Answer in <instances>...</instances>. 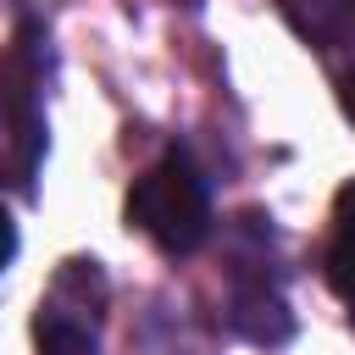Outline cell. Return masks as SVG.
<instances>
[{"label": "cell", "mask_w": 355, "mask_h": 355, "mask_svg": "<svg viewBox=\"0 0 355 355\" xmlns=\"http://www.w3.org/2000/svg\"><path fill=\"white\" fill-rule=\"evenodd\" d=\"M128 222L166 255H194L211 239V194L189 155H161L128 189Z\"/></svg>", "instance_id": "cell-1"}, {"label": "cell", "mask_w": 355, "mask_h": 355, "mask_svg": "<svg viewBox=\"0 0 355 355\" xmlns=\"http://www.w3.org/2000/svg\"><path fill=\"white\" fill-rule=\"evenodd\" d=\"M33 89H39V67H33V39H17L0 55V178L28 189L33 161L44 150V128L33 111Z\"/></svg>", "instance_id": "cell-2"}, {"label": "cell", "mask_w": 355, "mask_h": 355, "mask_svg": "<svg viewBox=\"0 0 355 355\" xmlns=\"http://www.w3.org/2000/svg\"><path fill=\"white\" fill-rule=\"evenodd\" d=\"M288 28L316 50H355V0H277Z\"/></svg>", "instance_id": "cell-3"}, {"label": "cell", "mask_w": 355, "mask_h": 355, "mask_svg": "<svg viewBox=\"0 0 355 355\" xmlns=\"http://www.w3.org/2000/svg\"><path fill=\"white\" fill-rule=\"evenodd\" d=\"M227 322H233L244 338H255V344H277V338H288V327H294V322H288V305H283L277 288H266V283H239Z\"/></svg>", "instance_id": "cell-4"}, {"label": "cell", "mask_w": 355, "mask_h": 355, "mask_svg": "<svg viewBox=\"0 0 355 355\" xmlns=\"http://www.w3.org/2000/svg\"><path fill=\"white\" fill-rule=\"evenodd\" d=\"M327 283L344 305H355V178L333 200V227H327Z\"/></svg>", "instance_id": "cell-5"}, {"label": "cell", "mask_w": 355, "mask_h": 355, "mask_svg": "<svg viewBox=\"0 0 355 355\" xmlns=\"http://www.w3.org/2000/svg\"><path fill=\"white\" fill-rule=\"evenodd\" d=\"M33 333H39V349L44 355H94V333L89 327H72V322H33Z\"/></svg>", "instance_id": "cell-6"}, {"label": "cell", "mask_w": 355, "mask_h": 355, "mask_svg": "<svg viewBox=\"0 0 355 355\" xmlns=\"http://www.w3.org/2000/svg\"><path fill=\"white\" fill-rule=\"evenodd\" d=\"M11 255H17V222L0 211V272L11 266Z\"/></svg>", "instance_id": "cell-7"}, {"label": "cell", "mask_w": 355, "mask_h": 355, "mask_svg": "<svg viewBox=\"0 0 355 355\" xmlns=\"http://www.w3.org/2000/svg\"><path fill=\"white\" fill-rule=\"evenodd\" d=\"M338 89H344V116H349V122H355V72H349V78H344V83H338Z\"/></svg>", "instance_id": "cell-8"}]
</instances>
